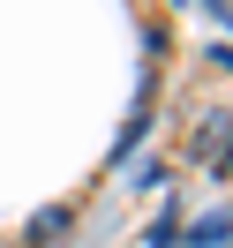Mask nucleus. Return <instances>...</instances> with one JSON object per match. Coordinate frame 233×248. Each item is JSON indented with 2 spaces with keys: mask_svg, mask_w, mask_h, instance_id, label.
<instances>
[{
  "mask_svg": "<svg viewBox=\"0 0 233 248\" xmlns=\"http://www.w3.org/2000/svg\"><path fill=\"white\" fill-rule=\"evenodd\" d=\"M61 233H68V211H38L31 233H23V248H46V241H61Z\"/></svg>",
  "mask_w": 233,
  "mask_h": 248,
  "instance_id": "nucleus-1",
  "label": "nucleus"
},
{
  "mask_svg": "<svg viewBox=\"0 0 233 248\" xmlns=\"http://www.w3.org/2000/svg\"><path fill=\"white\" fill-rule=\"evenodd\" d=\"M211 166H218V173H233V136L218 143V158H211Z\"/></svg>",
  "mask_w": 233,
  "mask_h": 248,
  "instance_id": "nucleus-2",
  "label": "nucleus"
}]
</instances>
